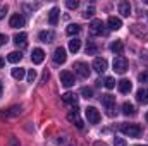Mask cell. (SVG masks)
Returning a JSON list of instances; mask_svg holds the SVG:
<instances>
[{
  "mask_svg": "<svg viewBox=\"0 0 148 146\" xmlns=\"http://www.w3.org/2000/svg\"><path fill=\"white\" fill-rule=\"evenodd\" d=\"M48 77H50V72L45 69V72H43V76H41V83H47V81H48Z\"/></svg>",
  "mask_w": 148,
  "mask_h": 146,
  "instance_id": "8d00e7d4",
  "label": "cell"
},
{
  "mask_svg": "<svg viewBox=\"0 0 148 146\" xmlns=\"http://www.w3.org/2000/svg\"><path fill=\"white\" fill-rule=\"evenodd\" d=\"M110 50L115 53V55H122V52H124V43H122L121 40H115V41L110 45Z\"/></svg>",
  "mask_w": 148,
  "mask_h": 146,
  "instance_id": "d6986e66",
  "label": "cell"
},
{
  "mask_svg": "<svg viewBox=\"0 0 148 146\" xmlns=\"http://www.w3.org/2000/svg\"><path fill=\"white\" fill-rule=\"evenodd\" d=\"M127 59L124 57V55H117L115 59H114V71L117 74H124L127 71Z\"/></svg>",
  "mask_w": 148,
  "mask_h": 146,
  "instance_id": "3957f363",
  "label": "cell"
},
{
  "mask_svg": "<svg viewBox=\"0 0 148 146\" xmlns=\"http://www.w3.org/2000/svg\"><path fill=\"white\" fill-rule=\"evenodd\" d=\"M119 131L129 138H140L141 136V127L138 124H121L119 126Z\"/></svg>",
  "mask_w": 148,
  "mask_h": 146,
  "instance_id": "6da1fadb",
  "label": "cell"
},
{
  "mask_svg": "<svg viewBox=\"0 0 148 146\" xmlns=\"http://www.w3.org/2000/svg\"><path fill=\"white\" fill-rule=\"evenodd\" d=\"M107 26H109V29H112V31H117V29L122 28V21L119 17H115V16H110L109 21H107Z\"/></svg>",
  "mask_w": 148,
  "mask_h": 146,
  "instance_id": "8fae6325",
  "label": "cell"
},
{
  "mask_svg": "<svg viewBox=\"0 0 148 146\" xmlns=\"http://www.w3.org/2000/svg\"><path fill=\"white\" fill-rule=\"evenodd\" d=\"M117 88H119V91L121 93H129L131 89H133V84H131V81L129 79H121L119 83H117Z\"/></svg>",
  "mask_w": 148,
  "mask_h": 146,
  "instance_id": "4fadbf2b",
  "label": "cell"
},
{
  "mask_svg": "<svg viewBox=\"0 0 148 146\" xmlns=\"http://www.w3.org/2000/svg\"><path fill=\"white\" fill-rule=\"evenodd\" d=\"M31 60H33V64H41L45 60V52L41 48H35L33 55H31Z\"/></svg>",
  "mask_w": 148,
  "mask_h": 146,
  "instance_id": "5bb4252c",
  "label": "cell"
},
{
  "mask_svg": "<svg viewBox=\"0 0 148 146\" xmlns=\"http://www.w3.org/2000/svg\"><path fill=\"white\" fill-rule=\"evenodd\" d=\"M95 146H107V145H103V143H97Z\"/></svg>",
  "mask_w": 148,
  "mask_h": 146,
  "instance_id": "7bdbcfd3",
  "label": "cell"
},
{
  "mask_svg": "<svg viewBox=\"0 0 148 146\" xmlns=\"http://www.w3.org/2000/svg\"><path fill=\"white\" fill-rule=\"evenodd\" d=\"M102 105L105 107L109 117H114V115H115V96H112V95H103V96H102Z\"/></svg>",
  "mask_w": 148,
  "mask_h": 146,
  "instance_id": "7a4b0ae2",
  "label": "cell"
},
{
  "mask_svg": "<svg viewBox=\"0 0 148 146\" xmlns=\"http://www.w3.org/2000/svg\"><path fill=\"white\" fill-rule=\"evenodd\" d=\"M3 64H5V60H3V59H2V57H0V69H2V67H3Z\"/></svg>",
  "mask_w": 148,
  "mask_h": 146,
  "instance_id": "ab89813d",
  "label": "cell"
},
{
  "mask_svg": "<svg viewBox=\"0 0 148 146\" xmlns=\"http://www.w3.org/2000/svg\"><path fill=\"white\" fill-rule=\"evenodd\" d=\"M10 145H12V146H17V141H16V139H12V141H10Z\"/></svg>",
  "mask_w": 148,
  "mask_h": 146,
  "instance_id": "60d3db41",
  "label": "cell"
},
{
  "mask_svg": "<svg viewBox=\"0 0 148 146\" xmlns=\"http://www.w3.org/2000/svg\"><path fill=\"white\" fill-rule=\"evenodd\" d=\"M2 89H3V86H2V83H0V96H2Z\"/></svg>",
  "mask_w": 148,
  "mask_h": 146,
  "instance_id": "b9f144b4",
  "label": "cell"
},
{
  "mask_svg": "<svg viewBox=\"0 0 148 146\" xmlns=\"http://www.w3.org/2000/svg\"><path fill=\"white\" fill-rule=\"evenodd\" d=\"M67 119H69V122H73L77 129H83V120H81V117H79V112H77L76 108L71 110V112L67 113Z\"/></svg>",
  "mask_w": 148,
  "mask_h": 146,
  "instance_id": "9c48e42d",
  "label": "cell"
},
{
  "mask_svg": "<svg viewBox=\"0 0 148 146\" xmlns=\"http://www.w3.org/2000/svg\"><path fill=\"white\" fill-rule=\"evenodd\" d=\"M138 81H140V83H147L148 84V71H143L141 74H138Z\"/></svg>",
  "mask_w": 148,
  "mask_h": 146,
  "instance_id": "1f68e13d",
  "label": "cell"
},
{
  "mask_svg": "<svg viewBox=\"0 0 148 146\" xmlns=\"http://www.w3.org/2000/svg\"><path fill=\"white\" fill-rule=\"evenodd\" d=\"M147 16H148V12H147Z\"/></svg>",
  "mask_w": 148,
  "mask_h": 146,
  "instance_id": "bcb514c9",
  "label": "cell"
},
{
  "mask_svg": "<svg viewBox=\"0 0 148 146\" xmlns=\"http://www.w3.org/2000/svg\"><path fill=\"white\" fill-rule=\"evenodd\" d=\"M35 79H36V71H35V69H29V71H28V81L33 83Z\"/></svg>",
  "mask_w": 148,
  "mask_h": 146,
  "instance_id": "836d02e7",
  "label": "cell"
},
{
  "mask_svg": "<svg viewBox=\"0 0 148 146\" xmlns=\"http://www.w3.org/2000/svg\"><path fill=\"white\" fill-rule=\"evenodd\" d=\"M97 52H98L97 45L93 41H86V55H95Z\"/></svg>",
  "mask_w": 148,
  "mask_h": 146,
  "instance_id": "4316f807",
  "label": "cell"
},
{
  "mask_svg": "<svg viewBox=\"0 0 148 146\" xmlns=\"http://www.w3.org/2000/svg\"><path fill=\"white\" fill-rule=\"evenodd\" d=\"M7 9H9V7H7V3H2V5H0V19H3V17H5Z\"/></svg>",
  "mask_w": 148,
  "mask_h": 146,
  "instance_id": "e575fe53",
  "label": "cell"
},
{
  "mask_svg": "<svg viewBox=\"0 0 148 146\" xmlns=\"http://www.w3.org/2000/svg\"><path fill=\"white\" fill-rule=\"evenodd\" d=\"M145 3H148V0H145Z\"/></svg>",
  "mask_w": 148,
  "mask_h": 146,
  "instance_id": "f6af8a7d",
  "label": "cell"
},
{
  "mask_svg": "<svg viewBox=\"0 0 148 146\" xmlns=\"http://www.w3.org/2000/svg\"><path fill=\"white\" fill-rule=\"evenodd\" d=\"M66 5H67V9H71V10H73V9H77L79 2H77V0H67V2H66Z\"/></svg>",
  "mask_w": 148,
  "mask_h": 146,
  "instance_id": "d6a6232c",
  "label": "cell"
},
{
  "mask_svg": "<svg viewBox=\"0 0 148 146\" xmlns=\"http://www.w3.org/2000/svg\"><path fill=\"white\" fill-rule=\"evenodd\" d=\"M114 143H115V146H126V141H124L122 138H115Z\"/></svg>",
  "mask_w": 148,
  "mask_h": 146,
  "instance_id": "d590c367",
  "label": "cell"
},
{
  "mask_svg": "<svg viewBox=\"0 0 148 146\" xmlns=\"http://www.w3.org/2000/svg\"><path fill=\"white\" fill-rule=\"evenodd\" d=\"M66 59H67V55H66V48H64V46H57L55 52H53V62L60 65V64L66 62Z\"/></svg>",
  "mask_w": 148,
  "mask_h": 146,
  "instance_id": "52a82bcc",
  "label": "cell"
},
{
  "mask_svg": "<svg viewBox=\"0 0 148 146\" xmlns=\"http://www.w3.org/2000/svg\"><path fill=\"white\" fill-rule=\"evenodd\" d=\"M93 14H95V7H93V5H90V7H86V10H84L83 17H86V19H88V17H91Z\"/></svg>",
  "mask_w": 148,
  "mask_h": 146,
  "instance_id": "4dcf8cb0",
  "label": "cell"
},
{
  "mask_svg": "<svg viewBox=\"0 0 148 146\" xmlns=\"http://www.w3.org/2000/svg\"><path fill=\"white\" fill-rule=\"evenodd\" d=\"M90 28H91V33L97 35V36H105V35L109 33V31L105 29V24H103L100 19H93L91 24H90Z\"/></svg>",
  "mask_w": 148,
  "mask_h": 146,
  "instance_id": "277c9868",
  "label": "cell"
},
{
  "mask_svg": "<svg viewBox=\"0 0 148 146\" xmlns=\"http://www.w3.org/2000/svg\"><path fill=\"white\" fill-rule=\"evenodd\" d=\"M79 93H81L86 100H88V98H93V89H91V88H86V86H84V88H81Z\"/></svg>",
  "mask_w": 148,
  "mask_h": 146,
  "instance_id": "83f0119b",
  "label": "cell"
},
{
  "mask_svg": "<svg viewBox=\"0 0 148 146\" xmlns=\"http://www.w3.org/2000/svg\"><path fill=\"white\" fill-rule=\"evenodd\" d=\"M79 31H81V26H79V24H69V26H67V29H66V33H67L69 36L77 35Z\"/></svg>",
  "mask_w": 148,
  "mask_h": 146,
  "instance_id": "484cf974",
  "label": "cell"
},
{
  "mask_svg": "<svg viewBox=\"0 0 148 146\" xmlns=\"http://www.w3.org/2000/svg\"><path fill=\"white\" fill-rule=\"evenodd\" d=\"M79 48H81V40H77V38H73L71 41H69V50L76 53V52H79Z\"/></svg>",
  "mask_w": 148,
  "mask_h": 146,
  "instance_id": "cb8c5ba5",
  "label": "cell"
},
{
  "mask_svg": "<svg viewBox=\"0 0 148 146\" xmlns=\"http://www.w3.org/2000/svg\"><path fill=\"white\" fill-rule=\"evenodd\" d=\"M21 59H23V53H21V52H10V53L7 55V60H9L10 64H17V62H21Z\"/></svg>",
  "mask_w": 148,
  "mask_h": 146,
  "instance_id": "603a6c76",
  "label": "cell"
},
{
  "mask_svg": "<svg viewBox=\"0 0 148 146\" xmlns=\"http://www.w3.org/2000/svg\"><path fill=\"white\" fill-rule=\"evenodd\" d=\"M21 113V107H10L7 112H3V115H17Z\"/></svg>",
  "mask_w": 148,
  "mask_h": 146,
  "instance_id": "f546056e",
  "label": "cell"
},
{
  "mask_svg": "<svg viewBox=\"0 0 148 146\" xmlns=\"http://www.w3.org/2000/svg\"><path fill=\"white\" fill-rule=\"evenodd\" d=\"M122 113L124 115H136V108H134V105L133 103H129V102H126L124 105H122Z\"/></svg>",
  "mask_w": 148,
  "mask_h": 146,
  "instance_id": "7402d4cb",
  "label": "cell"
},
{
  "mask_svg": "<svg viewBox=\"0 0 148 146\" xmlns=\"http://www.w3.org/2000/svg\"><path fill=\"white\" fill-rule=\"evenodd\" d=\"M7 40H9V38H7V35H0V46H2L3 43H7Z\"/></svg>",
  "mask_w": 148,
  "mask_h": 146,
  "instance_id": "f35d334b",
  "label": "cell"
},
{
  "mask_svg": "<svg viewBox=\"0 0 148 146\" xmlns=\"http://www.w3.org/2000/svg\"><path fill=\"white\" fill-rule=\"evenodd\" d=\"M119 14H122L124 17H129V14H131V3L126 2V0L119 2Z\"/></svg>",
  "mask_w": 148,
  "mask_h": 146,
  "instance_id": "9a60e30c",
  "label": "cell"
},
{
  "mask_svg": "<svg viewBox=\"0 0 148 146\" xmlns=\"http://www.w3.org/2000/svg\"><path fill=\"white\" fill-rule=\"evenodd\" d=\"M62 102L76 107V103H77V96H76L74 93H71V91H67V93H64V95H62Z\"/></svg>",
  "mask_w": 148,
  "mask_h": 146,
  "instance_id": "ac0fdd59",
  "label": "cell"
},
{
  "mask_svg": "<svg viewBox=\"0 0 148 146\" xmlns=\"http://www.w3.org/2000/svg\"><path fill=\"white\" fill-rule=\"evenodd\" d=\"M24 7H26V9H29V10H36V9L40 7V5H38V3H35V5H29V3H26Z\"/></svg>",
  "mask_w": 148,
  "mask_h": 146,
  "instance_id": "74e56055",
  "label": "cell"
},
{
  "mask_svg": "<svg viewBox=\"0 0 148 146\" xmlns=\"http://www.w3.org/2000/svg\"><path fill=\"white\" fill-rule=\"evenodd\" d=\"M59 14H60L59 7H53V9L50 10V14H48V23H50L52 26H55V24L59 23Z\"/></svg>",
  "mask_w": 148,
  "mask_h": 146,
  "instance_id": "e0dca14e",
  "label": "cell"
},
{
  "mask_svg": "<svg viewBox=\"0 0 148 146\" xmlns=\"http://www.w3.org/2000/svg\"><path fill=\"white\" fill-rule=\"evenodd\" d=\"M24 23H26V21H24V17H23L21 14H14V16L10 17V23H9V24H10V28H23Z\"/></svg>",
  "mask_w": 148,
  "mask_h": 146,
  "instance_id": "7c38bea8",
  "label": "cell"
},
{
  "mask_svg": "<svg viewBox=\"0 0 148 146\" xmlns=\"http://www.w3.org/2000/svg\"><path fill=\"white\" fill-rule=\"evenodd\" d=\"M60 83H62L66 88L74 86V74L69 72V71H62V72H60Z\"/></svg>",
  "mask_w": 148,
  "mask_h": 146,
  "instance_id": "ba28073f",
  "label": "cell"
},
{
  "mask_svg": "<svg viewBox=\"0 0 148 146\" xmlns=\"http://www.w3.org/2000/svg\"><path fill=\"white\" fill-rule=\"evenodd\" d=\"M145 119H147V122H148V112H147V115H145Z\"/></svg>",
  "mask_w": 148,
  "mask_h": 146,
  "instance_id": "ee69618b",
  "label": "cell"
},
{
  "mask_svg": "<svg viewBox=\"0 0 148 146\" xmlns=\"http://www.w3.org/2000/svg\"><path fill=\"white\" fill-rule=\"evenodd\" d=\"M10 74H12V77H14V79L21 81V79L26 76V71H24L23 67H16V69H12V72H10Z\"/></svg>",
  "mask_w": 148,
  "mask_h": 146,
  "instance_id": "d4e9b609",
  "label": "cell"
},
{
  "mask_svg": "<svg viewBox=\"0 0 148 146\" xmlns=\"http://www.w3.org/2000/svg\"><path fill=\"white\" fill-rule=\"evenodd\" d=\"M136 100H138L140 103L147 105L148 103V88H141V89H138V93H136Z\"/></svg>",
  "mask_w": 148,
  "mask_h": 146,
  "instance_id": "2e32d148",
  "label": "cell"
},
{
  "mask_svg": "<svg viewBox=\"0 0 148 146\" xmlns=\"http://www.w3.org/2000/svg\"><path fill=\"white\" fill-rule=\"evenodd\" d=\"M26 40H28V35H26V33H17V35L14 36V43H16L17 46H26Z\"/></svg>",
  "mask_w": 148,
  "mask_h": 146,
  "instance_id": "44dd1931",
  "label": "cell"
},
{
  "mask_svg": "<svg viewBox=\"0 0 148 146\" xmlns=\"http://www.w3.org/2000/svg\"><path fill=\"white\" fill-rule=\"evenodd\" d=\"M74 72L77 76H81L83 79H86V77H90V67H88L86 62H76L74 64Z\"/></svg>",
  "mask_w": 148,
  "mask_h": 146,
  "instance_id": "5b68a950",
  "label": "cell"
},
{
  "mask_svg": "<svg viewBox=\"0 0 148 146\" xmlns=\"http://www.w3.org/2000/svg\"><path fill=\"white\" fill-rule=\"evenodd\" d=\"M107 65H109V64H107V60H105V59H100V57H98V59H95V60H93V69H95L98 74L105 72V71H107Z\"/></svg>",
  "mask_w": 148,
  "mask_h": 146,
  "instance_id": "30bf717a",
  "label": "cell"
},
{
  "mask_svg": "<svg viewBox=\"0 0 148 146\" xmlns=\"http://www.w3.org/2000/svg\"><path fill=\"white\" fill-rule=\"evenodd\" d=\"M103 84H105L107 89H112V88H115V79H114V77H105Z\"/></svg>",
  "mask_w": 148,
  "mask_h": 146,
  "instance_id": "f1b7e54d",
  "label": "cell"
},
{
  "mask_svg": "<svg viewBox=\"0 0 148 146\" xmlns=\"http://www.w3.org/2000/svg\"><path fill=\"white\" fill-rule=\"evenodd\" d=\"M53 31H41L40 35H38V38H40V41L41 43H52L53 41Z\"/></svg>",
  "mask_w": 148,
  "mask_h": 146,
  "instance_id": "ffe728a7",
  "label": "cell"
},
{
  "mask_svg": "<svg viewBox=\"0 0 148 146\" xmlns=\"http://www.w3.org/2000/svg\"><path fill=\"white\" fill-rule=\"evenodd\" d=\"M84 113H86V119H88L90 124H98L100 122V112L95 107H88V108L84 110Z\"/></svg>",
  "mask_w": 148,
  "mask_h": 146,
  "instance_id": "8992f818",
  "label": "cell"
}]
</instances>
